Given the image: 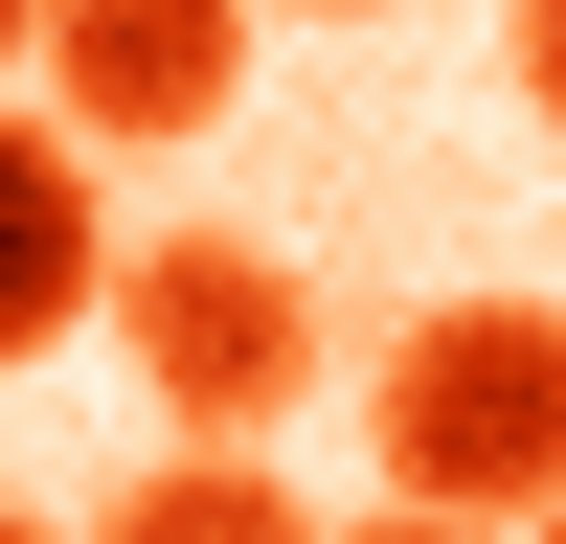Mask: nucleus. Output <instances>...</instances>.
<instances>
[{
	"label": "nucleus",
	"instance_id": "nucleus-1",
	"mask_svg": "<svg viewBox=\"0 0 566 544\" xmlns=\"http://www.w3.org/2000/svg\"><path fill=\"white\" fill-rule=\"evenodd\" d=\"M363 453H386L408 522H544L566 499V317L544 295H431L363 386Z\"/></svg>",
	"mask_w": 566,
	"mask_h": 544
},
{
	"label": "nucleus",
	"instance_id": "nucleus-2",
	"mask_svg": "<svg viewBox=\"0 0 566 544\" xmlns=\"http://www.w3.org/2000/svg\"><path fill=\"white\" fill-rule=\"evenodd\" d=\"M114 341L181 408V453H250L317 408V272L250 250V227H159V250H114Z\"/></svg>",
	"mask_w": 566,
	"mask_h": 544
},
{
	"label": "nucleus",
	"instance_id": "nucleus-3",
	"mask_svg": "<svg viewBox=\"0 0 566 544\" xmlns=\"http://www.w3.org/2000/svg\"><path fill=\"white\" fill-rule=\"evenodd\" d=\"M250 91V0H45V114L91 159H181Z\"/></svg>",
	"mask_w": 566,
	"mask_h": 544
},
{
	"label": "nucleus",
	"instance_id": "nucleus-4",
	"mask_svg": "<svg viewBox=\"0 0 566 544\" xmlns=\"http://www.w3.org/2000/svg\"><path fill=\"white\" fill-rule=\"evenodd\" d=\"M69 317H114V181H91L69 114L0 91V363H45Z\"/></svg>",
	"mask_w": 566,
	"mask_h": 544
},
{
	"label": "nucleus",
	"instance_id": "nucleus-5",
	"mask_svg": "<svg viewBox=\"0 0 566 544\" xmlns=\"http://www.w3.org/2000/svg\"><path fill=\"white\" fill-rule=\"evenodd\" d=\"M91 544H317V522H295V477H272V453H159Z\"/></svg>",
	"mask_w": 566,
	"mask_h": 544
},
{
	"label": "nucleus",
	"instance_id": "nucleus-6",
	"mask_svg": "<svg viewBox=\"0 0 566 544\" xmlns=\"http://www.w3.org/2000/svg\"><path fill=\"white\" fill-rule=\"evenodd\" d=\"M522 114L566 136V0H522Z\"/></svg>",
	"mask_w": 566,
	"mask_h": 544
},
{
	"label": "nucleus",
	"instance_id": "nucleus-7",
	"mask_svg": "<svg viewBox=\"0 0 566 544\" xmlns=\"http://www.w3.org/2000/svg\"><path fill=\"white\" fill-rule=\"evenodd\" d=\"M23 69H45V0H0V91H23Z\"/></svg>",
	"mask_w": 566,
	"mask_h": 544
},
{
	"label": "nucleus",
	"instance_id": "nucleus-8",
	"mask_svg": "<svg viewBox=\"0 0 566 544\" xmlns=\"http://www.w3.org/2000/svg\"><path fill=\"white\" fill-rule=\"evenodd\" d=\"M363 544H499V522H408V499H386V522H363Z\"/></svg>",
	"mask_w": 566,
	"mask_h": 544
},
{
	"label": "nucleus",
	"instance_id": "nucleus-9",
	"mask_svg": "<svg viewBox=\"0 0 566 544\" xmlns=\"http://www.w3.org/2000/svg\"><path fill=\"white\" fill-rule=\"evenodd\" d=\"M0 544H69V522H23V499H0Z\"/></svg>",
	"mask_w": 566,
	"mask_h": 544
},
{
	"label": "nucleus",
	"instance_id": "nucleus-10",
	"mask_svg": "<svg viewBox=\"0 0 566 544\" xmlns=\"http://www.w3.org/2000/svg\"><path fill=\"white\" fill-rule=\"evenodd\" d=\"M317 23H386V0H317Z\"/></svg>",
	"mask_w": 566,
	"mask_h": 544
},
{
	"label": "nucleus",
	"instance_id": "nucleus-11",
	"mask_svg": "<svg viewBox=\"0 0 566 544\" xmlns=\"http://www.w3.org/2000/svg\"><path fill=\"white\" fill-rule=\"evenodd\" d=\"M544 544H566V499H544Z\"/></svg>",
	"mask_w": 566,
	"mask_h": 544
}]
</instances>
